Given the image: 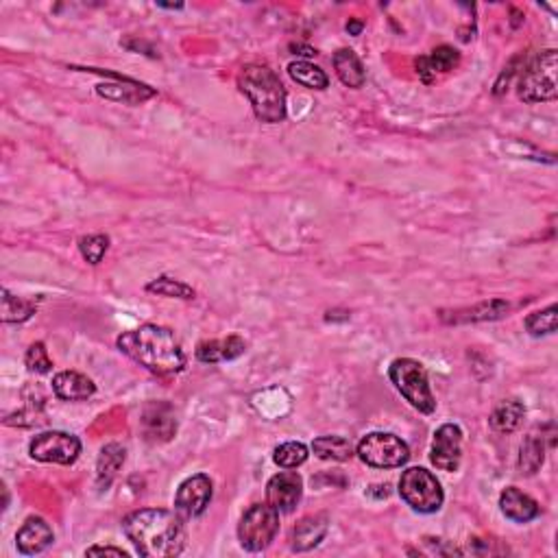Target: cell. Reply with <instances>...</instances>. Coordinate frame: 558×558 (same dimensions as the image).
I'll return each instance as SVG.
<instances>
[{
  "label": "cell",
  "instance_id": "obj_11",
  "mask_svg": "<svg viewBox=\"0 0 558 558\" xmlns=\"http://www.w3.org/2000/svg\"><path fill=\"white\" fill-rule=\"evenodd\" d=\"M462 458V430L454 423H445L436 430L430 461L441 472H456Z\"/></svg>",
  "mask_w": 558,
  "mask_h": 558
},
{
  "label": "cell",
  "instance_id": "obj_25",
  "mask_svg": "<svg viewBox=\"0 0 558 558\" xmlns=\"http://www.w3.org/2000/svg\"><path fill=\"white\" fill-rule=\"evenodd\" d=\"M508 310H511V306L504 299H491L478 303L473 308H467V310H458L454 312V317L443 320H450V323H469V320L478 323V320H495L506 317Z\"/></svg>",
  "mask_w": 558,
  "mask_h": 558
},
{
  "label": "cell",
  "instance_id": "obj_29",
  "mask_svg": "<svg viewBox=\"0 0 558 558\" xmlns=\"http://www.w3.org/2000/svg\"><path fill=\"white\" fill-rule=\"evenodd\" d=\"M36 312V306L31 301L18 299L9 290H3V320L5 323H25Z\"/></svg>",
  "mask_w": 558,
  "mask_h": 558
},
{
  "label": "cell",
  "instance_id": "obj_3",
  "mask_svg": "<svg viewBox=\"0 0 558 558\" xmlns=\"http://www.w3.org/2000/svg\"><path fill=\"white\" fill-rule=\"evenodd\" d=\"M238 87L251 103L258 120L278 125L286 118V90L269 66H245L238 75Z\"/></svg>",
  "mask_w": 558,
  "mask_h": 558
},
{
  "label": "cell",
  "instance_id": "obj_27",
  "mask_svg": "<svg viewBox=\"0 0 558 558\" xmlns=\"http://www.w3.org/2000/svg\"><path fill=\"white\" fill-rule=\"evenodd\" d=\"M289 75L292 76V81H297L303 87H310V90H325L330 86L328 75L319 66L308 62H292L289 66Z\"/></svg>",
  "mask_w": 558,
  "mask_h": 558
},
{
  "label": "cell",
  "instance_id": "obj_21",
  "mask_svg": "<svg viewBox=\"0 0 558 558\" xmlns=\"http://www.w3.org/2000/svg\"><path fill=\"white\" fill-rule=\"evenodd\" d=\"M127 451L123 445L118 443H109L101 450V456H98L96 462V484L98 489H107L109 484L114 482V478L118 476V472L125 465Z\"/></svg>",
  "mask_w": 558,
  "mask_h": 558
},
{
  "label": "cell",
  "instance_id": "obj_2",
  "mask_svg": "<svg viewBox=\"0 0 558 558\" xmlns=\"http://www.w3.org/2000/svg\"><path fill=\"white\" fill-rule=\"evenodd\" d=\"M118 350L156 375H173L186 367V356L173 330L145 323L118 336Z\"/></svg>",
  "mask_w": 558,
  "mask_h": 558
},
{
  "label": "cell",
  "instance_id": "obj_36",
  "mask_svg": "<svg viewBox=\"0 0 558 558\" xmlns=\"http://www.w3.org/2000/svg\"><path fill=\"white\" fill-rule=\"evenodd\" d=\"M347 31L351 33V36H360V31H362V22H358V20H351L350 25H347Z\"/></svg>",
  "mask_w": 558,
  "mask_h": 558
},
{
  "label": "cell",
  "instance_id": "obj_12",
  "mask_svg": "<svg viewBox=\"0 0 558 558\" xmlns=\"http://www.w3.org/2000/svg\"><path fill=\"white\" fill-rule=\"evenodd\" d=\"M142 432L145 439L151 443H166L177 432V419L170 403L166 401H151L147 403L142 411Z\"/></svg>",
  "mask_w": 558,
  "mask_h": 558
},
{
  "label": "cell",
  "instance_id": "obj_17",
  "mask_svg": "<svg viewBox=\"0 0 558 558\" xmlns=\"http://www.w3.org/2000/svg\"><path fill=\"white\" fill-rule=\"evenodd\" d=\"M247 351V342L240 336H228L220 340H206L197 347V360L206 364L228 362Z\"/></svg>",
  "mask_w": 558,
  "mask_h": 558
},
{
  "label": "cell",
  "instance_id": "obj_19",
  "mask_svg": "<svg viewBox=\"0 0 558 558\" xmlns=\"http://www.w3.org/2000/svg\"><path fill=\"white\" fill-rule=\"evenodd\" d=\"M330 528L328 515H310L301 519L292 530V550L295 552H308L317 548L320 541L325 539Z\"/></svg>",
  "mask_w": 558,
  "mask_h": 558
},
{
  "label": "cell",
  "instance_id": "obj_34",
  "mask_svg": "<svg viewBox=\"0 0 558 558\" xmlns=\"http://www.w3.org/2000/svg\"><path fill=\"white\" fill-rule=\"evenodd\" d=\"M87 556H98V554H109V556H129L123 548H109V545H94V548H90L86 552Z\"/></svg>",
  "mask_w": 558,
  "mask_h": 558
},
{
  "label": "cell",
  "instance_id": "obj_10",
  "mask_svg": "<svg viewBox=\"0 0 558 558\" xmlns=\"http://www.w3.org/2000/svg\"><path fill=\"white\" fill-rule=\"evenodd\" d=\"M214 489L212 480L206 473H197V476L188 478L186 482H181L175 495V508L181 517L192 519L203 515L208 511L209 502H212Z\"/></svg>",
  "mask_w": 558,
  "mask_h": 558
},
{
  "label": "cell",
  "instance_id": "obj_18",
  "mask_svg": "<svg viewBox=\"0 0 558 558\" xmlns=\"http://www.w3.org/2000/svg\"><path fill=\"white\" fill-rule=\"evenodd\" d=\"M458 62H461V55H458L456 48L439 46L434 48L428 57H419L414 66H417V73L423 79V83H432L436 75L450 73V70L456 68Z\"/></svg>",
  "mask_w": 558,
  "mask_h": 558
},
{
  "label": "cell",
  "instance_id": "obj_22",
  "mask_svg": "<svg viewBox=\"0 0 558 558\" xmlns=\"http://www.w3.org/2000/svg\"><path fill=\"white\" fill-rule=\"evenodd\" d=\"M334 68L339 79L345 83L347 87H353V90L362 87L364 81H367L364 66L351 48H340V51L334 53Z\"/></svg>",
  "mask_w": 558,
  "mask_h": 558
},
{
  "label": "cell",
  "instance_id": "obj_14",
  "mask_svg": "<svg viewBox=\"0 0 558 558\" xmlns=\"http://www.w3.org/2000/svg\"><path fill=\"white\" fill-rule=\"evenodd\" d=\"M53 541V528L48 526L46 519L42 517H29L25 522V526L18 530V534H15V545H18L20 554L25 556L42 554L44 550L51 548Z\"/></svg>",
  "mask_w": 558,
  "mask_h": 558
},
{
  "label": "cell",
  "instance_id": "obj_15",
  "mask_svg": "<svg viewBox=\"0 0 558 558\" xmlns=\"http://www.w3.org/2000/svg\"><path fill=\"white\" fill-rule=\"evenodd\" d=\"M53 391L64 401H83L96 393V384L79 371H62L53 378Z\"/></svg>",
  "mask_w": 558,
  "mask_h": 558
},
{
  "label": "cell",
  "instance_id": "obj_30",
  "mask_svg": "<svg viewBox=\"0 0 558 558\" xmlns=\"http://www.w3.org/2000/svg\"><path fill=\"white\" fill-rule=\"evenodd\" d=\"M558 308L550 306L541 312H533L526 319V330L530 336H550L556 331L558 325Z\"/></svg>",
  "mask_w": 558,
  "mask_h": 558
},
{
  "label": "cell",
  "instance_id": "obj_5",
  "mask_svg": "<svg viewBox=\"0 0 558 558\" xmlns=\"http://www.w3.org/2000/svg\"><path fill=\"white\" fill-rule=\"evenodd\" d=\"M389 378L395 384V389L406 397V401L412 408H417L419 412L432 414L436 411V400L421 362L412 360V358H397L391 364Z\"/></svg>",
  "mask_w": 558,
  "mask_h": 558
},
{
  "label": "cell",
  "instance_id": "obj_24",
  "mask_svg": "<svg viewBox=\"0 0 558 558\" xmlns=\"http://www.w3.org/2000/svg\"><path fill=\"white\" fill-rule=\"evenodd\" d=\"M545 461V436L543 434H528L526 441L519 450V472L523 476H534Z\"/></svg>",
  "mask_w": 558,
  "mask_h": 558
},
{
  "label": "cell",
  "instance_id": "obj_32",
  "mask_svg": "<svg viewBox=\"0 0 558 558\" xmlns=\"http://www.w3.org/2000/svg\"><path fill=\"white\" fill-rule=\"evenodd\" d=\"M109 249V238L103 234H92V236H83L79 240V251L81 256L87 259L90 264H101L105 253Z\"/></svg>",
  "mask_w": 558,
  "mask_h": 558
},
{
  "label": "cell",
  "instance_id": "obj_6",
  "mask_svg": "<svg viewBox=\"0 0 558 558\" xmlns=\"http://www.w3.org/2000/svg\"><path fill=\"white\" fill-rule=\"evenodd\" d=\"M400 495L412 511L425 512V515L441 511L445 500L441 482L423 467H411L401 473Z\"/></svg>",
  "mask_w": 558,
  "mask_h": 558
},
{
  "label": "cell",
  "instance_id": "obj_28",
  "mask_svg": "<svg viewBox=\"0 0 558 558\" xmlns=\"http://www.w3.org/2000/svg\"><path fill=\"white\" fill-rule=\"evenodd\" d=\"M147 290L159 297H170V299H195V290H192V286L170 278H157L148 281Z\"/></svg>",
  "mask_w": 558,
  "mask_h": 558
},
{
  "label": "cell",
  "instance_id": "obj_33",
  "mask_svg": "<svg viewBox=\"0 0 558 558\" xmlns=\"http://www.w3.org/2000/svg\"><path fill=\"white\" fill-rule=\"evenodd\" d=\"M25 362L33 373H51L53 369V360L48 358V350L44 342H33L29 350H26Z\"/></svg>",
  "mask_w": 558,
  "mask_h": 558
},
{
  "label": "cell",
  "instance_id": "obj_13",
  "mask_svg": "<svg viewBox=\"0 0 558 558\" xmlns=\"http://www.w3.org/2000/svg\"><path fill=\"white\" fill-rule=\"evenodd\" d=\"M303 480L295 472H281L267 484V500L278 512H292L301 502Z\"/></svg>",
  "mask_w": 558,
  "mask_h": 558
},
{
  "label": "cell",
  "instance_id": "obj_23",
  "mask_svg": "<svg viewBox=\"0 0 558 558\" xmlns=\"http://www.w3.org/2000/svg\"><path fill=\"white\" fill-rule=\"evenodd\" d=\"M523 414H526V408H523L522 401L506 400L495 408L493 414H491L489 423H491V428L495 430V432L512 434L519 428V425H522Z\"/></svg>",
  "mask_w": 558,
  "mask_h": 558
},
{
  "label": "cell",
  "instance_id": "obj_20",
  "mask_svg": "<svg viewBox=\"0 0 558 558\" xmlns=\"http://www.w3.org/2000/svg\"><path fill=\"white\" fill-rule=\"evenodd\" d=\"M98 96L109 98V101H118V103H129L137 105L147 98L156 96V92L148 90L147 86H140V83H134L129 79H120V83H101L96 87Z\"/></svg>",
  "mask_w": 558,
  "mask_h": 558
},
{
  "label": "cell",
  "instance_id": "obj_8",
  "mask_svg": "<svg viewBox=\"0 0 558 558\" xmlns=\"http://www.w3.org/2000/svg\"><path fill=\"white\" fill-rule=\"evenodd\" d=\"M358 456L364 465L375 469H397L406 465L411 450L400 436L389 432H371L358 443Z\"/></svg>",
  "mask_w": 558,
  "mask_h": 558
},
{
  "label": "cell",
  "instance_id": "obj_9",
  "mask_svg": "<svg viewBox=\"0 0 558 558\" xmlns=\"http://www.w3.org/2000/svg\"><path fill=\"white\" fill-rule=\"evenodd\" d=\"M31 458L40 462H55V465H73L81 454V441L68 432H44L37 434L29 445Z\"/></svg>",
  "mask_w": 558,
  "mask_h": 558
},
{
  "label": "cell",
  "instance_id": "obj_35",
  "mask_svg": "<svg viewBox=\"0 0 558 558\" xmlns=\"http://www.w3.org/2000/svg\"><path fill=\"white\" fill-rule=\"evenodd\" d=\"M290 51H301L299 55H306V57H312V55H317V51L310 46H301V44H290Z\"/></svg>",
  "mask_w": 558,
  "mask_h": 558
},
{
  "label": "cell",
  "instance_id": "obj_4",
  "mask_svg": "<svg viewBox=\"0 0 558 558\" xmlns=\"http://www.w3.org/2000/svg\"><path fill=\"white\" fill-rule=\"evenodd\" d=\"M517 94L523 103L554 101L558 96L554 48H548V51L534 55L533 59L523 62L522 70H519Z\"/></svg>",
  "mask_w": 558,
  "mask_h": 558
},
{
  "label": "cell",
  "instance_id": "obj_7",
  "mask_svg": "<svg viewBox=\"0 0 558 558\" xmlns=\"http://www.w3.org/2000/svg\"><path fill=\"white\" fill-rule=\"evenodd\" d=\"M279 533V512L270 504H253L238 523L240 545L249 552H262Z\"/></svg>",
  "mask_w": 558,
  "mask_h": 558
},
{
  "label": "cell",
  "instance_id": "obj_31",
  "mask_svg": "<svg viewBox=\"0 0 558 558\" xmlns=\"http://www.w3.org/2000/svg\"><path fill=\"white\" fill-rule=\"evenodd\" d=\"M273 461L284 469H297L308 461V447L303 443H295V441H290V443L279 445L278 450H275Z\"/></svg>",
  "mask_w": 558,
  "mask_h": 558
},
{
  "label": "cell",
  "instance_id": "obj_26",
  "mask_svg": "<svg viewBox=\"0 0 558 558\" xmlns=\"http://www.w3.org/2000/svg\"><path fill=\"white\" fill-rule=\"evenodd\" d=\"M312 450L323 461L345 462L353 456V443L345 436H319V439H314Z\"/></svg>",
  "mask_w": 558,
  "mask_h": 558
},
{
  "label": "cell",
  "instance_id": "obj_1",
  "mask_svg": "<svg viewBox=\"0 0 558 558\" xmlns=\"http://www.w3.org/2000/svg\"><path fill=\"white\" fill-rule=\"evenodd\" d=\"M123 530L136 552L147 558L179 556L186 548V528L179 512L142 508L125 517Z\"/></svg>",
  "mask_w": 558,
  "mask_h": 558
},
{
  "label": "cell",
  "instance_id": "obj_16",
  "mask_svg": "<svg viewBox=\"0 0 558 558\" xmlns=\"http://www.w3.org/2000/svg\"><path fill=\"white\" fill-rule=\"evenodd\" d=\"M500 508L504 512V517L511 519L515 523H528L533 519L539 517L541 508L533 497L522 493L515 486H508L504 493L500 495Z\"/></svg>",
  "mask_w": 558,
  "mask_h": 558
}]
</instances>
